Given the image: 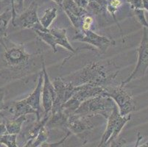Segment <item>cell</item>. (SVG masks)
<instances>
[{"instance_id":"obj_25","label":"cell","mask_w":148,"mask_h":147,"mask_svg":"<svg viewBox=\"0 0 148 147\" xmlns=\"http://www.w3.org/2000/svg\"><path fill=\"white\" fill-rule=\"evenodd\" d=\"M17 135H10L7 133L0 136V144H5L7 147H18L16 144Z\"/></svg>"},{"instance_id":"obj_34","label":"cell","mask_w":148,"mask_h":147,"mask_svg":"<svg viewBox=\"0 0 148 147\" xmlns=\"http://www.w3.org/2000/svg\"><path fill=\"white\" fill-rule=\"evenodd\" d=\"M5 93L4 90H0V111H2V110L6 108V106L5 105V102H4V99H5Z\"/></svg>"},{"instance_id":"obj_37","label":"cell","mask_w":148,"mask_h":147,"mask_svg":"<svg viewBox=\"0 0 148 147\" xmlns=\"http://www.w3.org/2000/svg\"><path fill=\"white\" fill-rule=\"evenodd\" d=\"M24 147H36L34 145V139L28 140L26 144L24 146Z\"/></svg>"},{"instance_id":"obj_30","label":"cell","mask_w":148,"mask_h":147,"mask_svg":"<svg viewBox=\"0 0 148 147\" xmlns=\"http://www.w3.org/2000/svg\"><path fill=\"white\" fill-rule=\"evenodd\" d=\"M93 18L89 15H86L83 18V25H82V29L80 31H86L90 30L91 27L93 24Z\"/></svg>"},{"instance_id":"obj_35","label":"cell","mask_w":148,"mask_h":147,"mask_svg":"<svg viewBox=\"0 0 148 147\" xmlns=\"http://www.w3.org/2000/svg\"><path fill=\"white\" fill-rule=\"evenodd\" d=\"M142 139V136L141 135L140 133H138V134H137V141H136V146L134 147H148V141L147 142L145 143V144H142V145H138V144H139L140 141H141Z\"/></svg>"},{"instance_id":"obj_23","label":"cell","mask_w":148,"mask_h":147,"mask_svg":"<svg viewBox=\"0 0 148 147\" xmlns=\"http://www.w3.org/2000/svg\"><path fill=\"white\" fill-rule=\"evenodd\" d=\"M130 118H131V116L130 115L125 116H120V118H119V120H118L117 124H116L115 128H114V132H113L112 135H111V137H110V139H109V141H108L107 146L108 145V144H111L114 140L116 139V138L119 137L121 131L122 130L124 126H125L126 124L130 121Z\"/></svg>"},{"instance_id":"obj_14","label":"cell","mask_w":148,"mask_h":147,"mask_svg":"<svg viewBox=\"0 0 148 147\" xmlns=\"http://www.w3.org/2000/svg\"><path fill=\"white\" fill-rule=\"evenodd\" d=\"M6 108H8L9 113L13 116L11 118H16L21 116H27L28 114H35L36 116V110L27 103L25 99L11 102Z\"/></svg>"},{"instance_id":"obj_28","label":"cell","mask_w":148,"mask_h":147,"mask_svg":"<svg viewBox=\"0 0 148 147\" xmlns=\"http://www.w3.org/2000/svg\"><path fill=\"white\" fill-rule=\"evenodd\" d=\"M134 15H135L136 18V20L138 21V22L141 25H142L144 27L148 28V22L147 21L146 18H145V10H143V9L134 10Z\"/></svg>"},{"instance_id":"obj_36","label":"cell","mask_w":148,"mask_h":147,"mask_svg":"<svg viewBox=\"0 0 148 147\" xmlns=\"http://www.w3.org/2000/svg\"><path fill=\"white\" fill-rule=\"evenodd\" d=\"M8 133L5 126V123H0V136L3 135Z\"/></svg>"},{"instance_id":"obj_15","label":"cell","mask_w":148,"mask_h":147,"mask_svg":"<svg viewBox=\"0 0 148 147\" xmlns=\"http://www.w3.org/2000/svg\"><path fill=\"white\" fill-rule=\"evenodd\" d=\"M69 116L66 115L63 110H58L51 113L50 117L46 124V127L50 129H67V123H68Z\"/></svg>"},{"instance_id":"obj_6","label":"cell","mask_w":148,"mask_h":147,"mask_svg":"<svg viewBox=\"0 0 148 147\" xmlns=\"http://www.w3.org/2000/svg\"><path fill=\"white\" fill-rule=\"evenodd\" d=\"M38 4L36 2H33L30 4L27 9L24 10V11L18 15L15 19L13 25L14 27H18L22 29H32L33 30L47 31L42 27L38 17L37 14Z\"/></svg>"},{"instance_id":"obj_19","label":"cell","mask_w":148,"mask_h":147,"mask_svg":"<svg viewBox=\"0 0 148 147\" xmlns=\"http://www.w3.org/2000/svg\"><path fill=\"white\" fill-rule=\"evenodd\" d=\"M12 20L11 8L8 9L0 14V42L7 38V30L8 27Z\"/></svg>"},{"instance_id":"obj_13","label":"cell","mask_w":148,"mask_h":147,"mask_svg":"<svg viewBox=\"0 0 148 147\" xmlns=\"http://www.w3.org/2000/svg\"><path fill=\"white\" fill-rule=\"evenodd\" d=\"M120 114H119V110H118L117 106L114 108L111 114L108 117L107 121V126L106 129L105 130V133H103L102 136V139L99 142V144L97 147H106L107 146V143L109 141L111 135H112L114 129L115 128L116 125L117 124V121L119 118H120Z\"/></svg>"},{"instance_id":"obj_3","label":"cell","mask_w":148,"mask_h":147,"mask_svg":"<svg viewBox=\"0 0 148 147\" xmlns=\"http://www.w3.org/2000/svg\"><path fill=\"white\" fill-rule=\"evenodd\" d=\"M115 107H116V105L111 97L99 96L82 102L74 113L92 117L102 115L108 118Z\"/></svg>"},{"instance_id":"obj_27","label":"cell","mask_w":148,"mask_h":147,"mask_svg":"<svg viewBox=\"0 0 148 147\" xmlns=\"http://www.w3.org/2000/svg\"><path fill=\"white\" fill-rule=\"evenodd\" d=\"M122 5V3L120 0H108V2L106 10L112 15L116 21V19L115 17V13L117 11V9L120 8Z\"/></svg>"},{"instance_id":"obj_24","label":"cell","mask_w":148,"mask_h":147,"mask_svg":"<svg viewBox=\"0 0 148 147\" xmlns=\"http://www.w3.org/2000/svg\"><path fill=\"white\" fill-rule=\"evenodd\" d=\"M24 1L25 0H3L1 2H9L11 5L12 10V24L18 16L24 11Z\"/></svg>"},{"instance_id":"obj_4","label":"cell","mask_w":148,"mask_h":147,"mask_svg":"<svg viewBox=\"0 0 148 147\" xmlns=\"http://www.w3.org/2000/svg\"><path fill=\"white\" fill-rule=\"evenodd\" d=\"M108 96L111 97L116 105L121 116L130 115L136 110L134 97L125 89V86L119 85L116 87H106Z\"/></svg>"},{"instance_id":"obj_20","label":"cell","mask_w":148,"mask_h":147,"mask_svg":"<svg viewBox=\"0 0 148 147\" xmlns=\"http://www.w3.org/2000/svg\"><path fill=\"white\" fill-rule=\"evenodd\" d=\"M57 8H49L45 10L43 16L39 19L40 23L44 28L49 29V27L57 17Z\"/></svg>"},{"instance_id":"obj_16","label":"cell","mask_w":148,"mask_h":147,"mask_svg":"<svg viewBox=\"0 0 148 147\" xmlns=\"http://www.w3.org/2000/svg\"><path fill=\"white\" fill-rule=\"evenodd\" d=\"M49 32L53 35L56 38L57 45L64 47L69 52L72 53H75L76 50L72 46L66 36V29L64 28H52L49 29Z\"/></svg>"},{"instance_id":"obj_8","label":"cell","mask_w":148,"mask_h":147,"mask_svg":"<svg viewBox=\"0 0 148 147\" xmlns=\"http://www.w3.org/2000/svg\"><path fill=\"white\" fill-rule=\"evenodd\" d=\"M52 83L55 88L56 97L51 113L63 110V105L73 96L76 88V86L73 85L72 83L64 81L61 77L54 79Z\"/></svg>"},{"instance_id":"obj_5","label":"cell","mask_w":148,"mask_h":147,"mask_svg":"<svg viewBox=\"0 0 148 147\" xmlns=\"http://www.w3.org/2000/svg\"><path fill=\"white\" fill-rule=\"evenodd\" d=\"M144 33L139 46L138 48V60L135 68L131 75L122 83V85L125 86L127 83L134 79L143 77L146 74L148 68V38L147 28L144 27Z\"/></svg>"},{"instance_id":"obj_38","label":"cell","mask_w":148,"mask_h":147,"mask_svg":"<svg viewBox=\"0 0 148 147\" xmlns=\"http://www.w3.org/2000/svg\"><path fill=\"white\" fill-rule=\"evenodd\" d=\"M142 4H143V9L148 12V0H142Z\"/></svg>"},{"instance_id":"obj_18","label":"cell","mask_w":148,"mask_h":147,"mask_svg":"<svg viewBox=\"0 0 148 147\" xmlns=\"http://www.w3.org/2000/svg\"><path fill=\"white\" fill-rule=\"evenodd\" d=\"M61 8L64 9V12H68L79 17H83L88 14L86 10L80 8L74 0H64Z\"/></svg>"},{"instance_id":"obj_21","label":"cell","mask_w":148,"mask_h":147,"mask_svg":"<svg viewBox=\"0 0 148 147\" xmlns=\"http://www.w3.org/2000/svg\"><path fill=\"white\" fill-rule=\"evenodd\" d=\"M51 113L47 115H44V118L42 119H41L40 121H37L36 124H35L30 129H29V131L27 133V138L28 140L30 139H35L36 137L37 136V135L38 134V133L40 132V130L41 129V128L43 126H46V124L49 120V117H50Z\"/></svg>"},{"instance_id":"obj_7","label":"cell","mask_w":148,"mask_h":147,"mask_svg":"<svg viewBox=\"0 0 148 147\" xmlns=\"http://www.w3.org/2000/svg\"><path fill=\"white\" fill-rule=\"evenodd\" d=\"M73 40L87 43L96 47L101 54L106 53L108 49L115 45V41L106 36H102L90 30L78 31L72 38Z\"/></svg>"},{"instance_id":"obj_1","label":"cell","mask_w":148,"mask_h":147,"mask_svg":"<svg viewBox=\"0 0 148 147\" xmlns=\"http://www.w3.org/2000/svg\"><path fill=\"white\" fill-rule=\"evenodd\" d=\"M118 74V68L114 63L104 64L100 62H91L82 69L62 78L75 86L92 85L106 87Z\"/></svg>"},{"instance_id":"obj_40","label":"cell","mask_w":148,"mask_h":147,"mask_svg":"<svg viewBox=\"0 0 148 147\" xmlns=\"http://www.w3.org/2000/svg\"><path fill=\"white\" fill-rule=\"evenodd\" d=\"M2 1H3V0H0V2H2Z\"/></svg>"},{"instance_id":"obj_9","label":"cell","mask_w":148,"mask_h":147,"mask_svg":"<svg viewBox=\"0 0 148 147\" xmlns=\"http://www.w3.org/2000/svg\"><path fill=\"white\" fill-rule=\"evenodd\" d=\"M41 67L43 74V87L41 94V103L44 110V115H47L51 113L55 99L56 97V91L52 81L49 79V75L46 69L45 63L44 60H41Z\"/></svg>"},{"instance_id":"obj_22","label":"cell","mask_w":148,"mask_h":147,"mask_svg":"<svg viewBox=\"0 0 148 147\" xmlns=\"http://www.w3.org/2000/svg\"><path fill=\"white\" fill-rule=\"evenodd\" d=\"M34 31L41 40H44L46 44H47L52 48L54 53L57 52V44H56V38L53 36V35L49 32V29L47 31H41L36 29Z\"/></svg>"},{"instance_id":"obj_33","label":"cell","mask_w":148,"mask_h":147,"mask_svg":"<svg viewBox=\"0 0 148 147\" xmlns=\"http://www.w3.org/2000/svg\"><path fill=\"white\" fill-rule=\"evenodd\" d=\"M75 3L78 5L80 8H83L86 10L87 7L88 5V2H89V0H74Z\"/></svg>"},{"instance_id":"obj_26","label":"cell","mask_w":148,"mask_h":147,"mask_svg":"<svg viewBox=\"0 0 148 147\" xmlns=\"http://www.w3.org/2000/svg\"><path fill=\"white\" fill-rule=\"evenodd\" d=\"M48 137H49V131H48V129L46 127V126H43L41 130H40L39 133H38V134L36 137V138L34 139L35 146L38 147L40 145H41L43 143L45 142L47 140Z\"/></svg>"},{"instance_id":"obj_39","label":"cell","mask_w":148,"mask_h":147,"mask_svg":"<svg viewBox=\"0 0 148 147\" xmlns=\"http://www.w3.org/2000/svg\"><path fill=\"white\" fill-rule=\"evenodd\" d=\"M52 1H54V2H56L57 5H58L60 7L62 6V3L64 2V0H52Z\"/></svg>"},{"instance_id":"obj_31","label":"cell","mask_w":148,"mask_h":147,"mask_svg":"<svg viewBox=\"0 0 148 147\" xmlns=\"http://www.w3.org/2000/svg\"><path fill=\"white\" fill-rule=\"evenodd\" d=\"M127 2L130 5V9H132L133 10L143 9L142 0H127Z\"/></svg>"},{"instance_id":"obj_12","label":"cell","mask_w":148,"mask_h":147,"mask_svg":"<svg viewBox=\"0 0 148 147\" xmlns=\"http://www.w3.org/2000/svg\"><path fill=\"white\" fill-rule=\"evenodd\" d=\"M43 87V74L41 71L38 77V84L34 91L31 93L25 99L27 103L33 107L36 111V121H38L41 119V116L44 113L43 107H41V94H42Z\"/></svg>"},{"instance_id":"obj_29","label":"cell","mask_w":148,"mask_h":147,"mask_svg":"<svg viewBox=\"0 0 148 147\" xmlns=\"http://www.w3.org/2000/svg\"><path fill=\"white\" fill-rule=\"evenodd\" d=\"M71 135V132L68 131V133H66V135H65V137H64L62 138L60 141H59L58 142L56 143H47V141L43 143L41 145V147H59L61 144H64V142H65L67 140L69 135Z\"/></svg>"},{"instance_id":"obj_32","label":"cell","mask_w":148,"mask_h":147,"mask_svg":"<svg viewBox=\"0 0 148 147\" xmlns=\"http://www.w3.org/2000/svg\"><path fill=\"white\" fill-rule=\"evenodd\" d=\"M125 140L122 138V137H119V138H116V139L114 140L111 143V146L110 147H124V145L125 144Z\"/></svg>"},{"instance_id":"obj_11","label":"cell","mask_w":148,"mask_h":147,"mask_svg":"<svg viewBox=\"0 0 148 147\" xmlns=\"http://www.w3.org/2000/svg\"><path fill=\"white\" fill-rule=\"evenodd\" d=\"M99 96H108L106 87L95 86L92 85H82L80 86H76L75 93L71 98L80 105L82 102L87 99Z\"/></svg>"},{"instance_id":"obj_10","label":"cell","mask_w":148,"mask_h":147,"mask_svg":"<svg viewBox=\"0 0 148 147\" xmlns=\"http://www.w3.org/2000/svg\"><path fill=\"white\" fill-rule=\"evenodd\" d=\"M92 116H80L72 113L69 116L67 129L71 133L76 135L82 138V135L95 127L91 118Z\"/></svg>"},{"instance_id":"obj_2","label":"cell","mask_w":148,"mask_h":147,"mask_svg":"<svg viewBox=\"0 0 148 147\" xmlns=\"http://www.w3.org/2000/svg\"><path fill=\"white\" fill-rule=\"evenodd\" d=\"M0 43L5 47L0 63V75L5 79L18 78L27 70L32 55L28 54L21 44L8 46L3 40Z\"/></svg>"},{"instance_id":"obj_17","label":"cell","mask_w":148,"mask_h":147,"mask_svg":"<svg viewBox=\"0 0 148 147\" xmlns=\"http://www.w3.org/2000/svg\"><path fill=\"white\" fill-rule=\"evenodd\" d=\"M27 120L26 116H21L16 118L7 119L5 121L7 132L10 135H17L21 132V126Z\"/></svg>"}]
</instances>
